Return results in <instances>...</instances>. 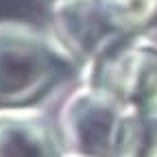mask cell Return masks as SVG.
<instances>
[{
	"label": "cell",
	"instance_id": "obj_9",
	"mask_svg": "<svg viewBox=\"0 0 157 157\" xmlns=\"http://www.w3.org/2000/svg\"><path fill=\"white\" fill-rule=\"evenodd\" d=\"M63 157H83V155H76V153H63Z\"/></svg>",
	"mask_w": 157,
	"mask_h": 157
},
{
	"label": "cell",
	"instance_id": "obj_3",
	"mask_svg": "<svg viewBox=\"0 0 157 157\" xmlns=\"http://www.w3.org/2000/svg\"><path fill=\"white\" fill-rule=\"evenodd\" d=\"M50 15L57 42L85 68L131 39L111 0H52Z\"/></svg>",
	"mask_w": 157,
	"mask_h": 157
},
{
	"label": "cell",
	"instance_id": "obj_7",
	"mask_svg": "<svg viewBox=\"0 0 157 157\" xmlns=\"http://www.w3.org/2000/svg\"><path fill=\"white\" fill-rule=\"evenodd\" d=\"M131 37L144 35L157 20V0H111Z\"/></svg>",
	"mask_w": 157,
	"mask_h": 157
},
{
	"label": "cell",
	"instance_id": "obj_2",
	"mask_svg": "<svg viewBox=\"0 0 157 157\" xmlns=\"http://www.w3.org/2000/svg\"><path fill=\"white\" fill-rule=\"evenodd\" d=\"M129 107L96 83H83L63 101L57 131L66 153L83 157H116Z\"/></svg>",
	"mask_w": 157,
	"mask_h": 157
},
{
	"label": "cell",
	"instance_id": "obj_6",
	"mask_svg": "<svg viewBox=\"0 0 157 157\" xmlns=\"http://www.w3.org/2000/svg\"><path fill=\"white\" fill-rule=\"evenodd\" d=\"M116 157H157V113L127 111Z\"/></svg>",
	"mask_w": 157,
	"mask_h": 157
},
{
	"label": "cell",
	"instance_id": "obj_8",
	"mask_svg": "<svg viewBox=\"0 0 157 157\" xmlns=\"http://www.w3.org/2000/svg\"><path fill=\"white\" fill-rule=\"evenodd\" d=\"M142 37H144V39H148L151 44H155V46H157V20L153 22V26H151V29H148Z\"/></svg>",
	"mask_w": 157,
	"mask_h": 157
},
{
	"label": "cell",
	"instance_id": "obj_1",
	"mask_svg": "<svg viewBox=\"0 0 157 157\" xmlns=\"http://www.w3.org/2000/svg\"><path fill=\"white\" fill-rule=\"evenodd\" d=\"M55 35L24 20H0V107H26L72 68Z\"/></svg>",
	"mask_w": 157,
	"mask_h": 157
},
{
	"label": "cell",
	"instance_id": "obj_4",
	"mask_svg": "<svg viewBox=\"0 0 157 157\" xmlns=\"http://www.w3.org/2000/svg\"><path fill=\"white\" fill-rule=\"evenodd\" d=\"M85 70L87 83L105 87L129 109L157 113V46L142 35L122 42Z\"/></svg>",
	"mask_w": 157,
	"mask_h": 157
},
{
	"label": "cell",
	"instance_id": "obj_5",
	"mask_svg": "<svg viewBox=\"0 0 157 157\" xmlns=\"http://www.w3.org/2000/svg\"><path fill=\"white\" fill-rule=\"evenodd\" d=\"M50 118L35 107H0V157H63Z\"/></svg>",
	"mask_w": 157,
	"mask_h": 157
}]
</instances>
